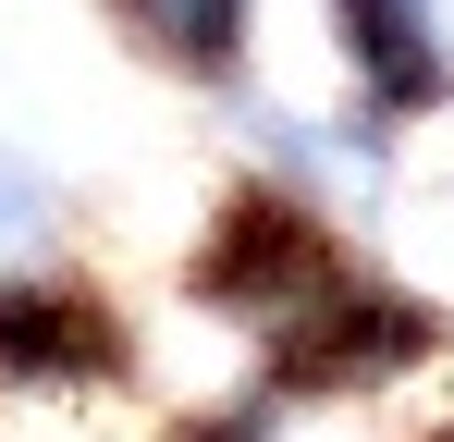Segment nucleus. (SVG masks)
Listing matches in <instances>:
<instances>
[{"mask_svg":"<svg viewBox=\"0 0 454 442\" xmlns=\"http://www.w3.org/2000/svg\"><path fill=\"white\" fill-rule=\"evenodd\" d=\"M246 12H258V0H111V25H123L160 74H184V86H222V74L246 62Z\"/></svg>","mask_w":454,"mask_h":442,"instance_id":"1","label":"nucleus"}]
</instances>
